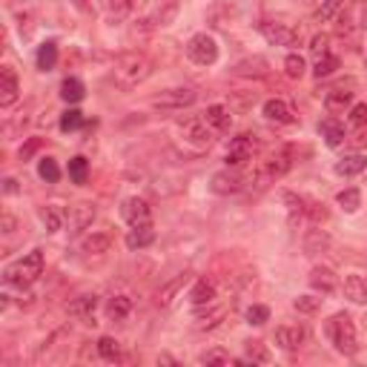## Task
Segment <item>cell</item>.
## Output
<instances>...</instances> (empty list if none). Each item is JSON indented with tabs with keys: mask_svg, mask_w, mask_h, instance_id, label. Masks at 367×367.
Listing matches in <instances>:
<instances>
[{
	"mask_svg": "<svg viewBox=\"0 0 367 367\" xmlns=\"http://www.w3.org/2000/svg\"><path fill=\"white\" fill-rule=\"evenodd\" d=\"M97 356H101L104 361H120L124 359V353H120V341H115L112 336L97 338Z\"/></svg>",
	"mask_w": 367,
	"mask_h": 367,
	"instance_id": "31",
	"label": "cell"
},
{
	"mask_svg": "<svg viewBox=\"0 0 367 367\" xmlns=\"http://www.w3.org/2000/svg\"><path fill=\"white\" fill-rule=\"evenodd\" d=\"M307 281L315 292H322V296H330V292H336V287H338V279H336V273L330 270V267H313Z\"/></svg>",
	"mask_w": 367,
	"mask_h": 367,
	"instance_id": "13",
	"label": "cell"
},
{
	"mask_svg": "<svg viewBox=\"0 0 367 367\" xmlns=\"http://www.w3.org/2000/svg\"><path fill=\"white\" fill-rule=\"evenodd\" d=\"M325 333L327 338L333 341V348L341 353V356H356L359 353V338H356V325L348 313H336L327 319L325 325Z\"/></svg>",
	"mask_w": 367,
	"mask_h": 367,
	"instance_id": "2",
	"label": "cell"
},
{
	"mask_svg": "<svg viewBox=\"0 0 367 367\" xmlns=\"http://www.w3.org/2000/svg\"><path fill=\"white\" fill-rule=\"evenodd\" d=\"M115 75L124 86H138L143 84L146 78L153 75V63L146 55H138V52H127L115 61Z\"/></svg>",
	"mask_w": 367,
	"mask_h": 367,
	"instance_id": "3",
	"label": "cell"
},
{
	"mask_svg": "<svg viewBox=\"0 0 367 367\" xmlns=\"http://www.w3.org/2000/svg\"><path fill=\"white\" fill-rule=\"evenodd\" d=\"M187 58L192 63H198V66H212L218 61V43H215V38L207 35V32L192 35L189 43H187Z\"/></svg>",
	"mask_w": 367,
	"mask_h": 367,
	"instance_id": "4",
	"label": "cell"
},
{
	"mask_svg": "<svg viewBox=\"0 0 367 367\" xmlns=\"http://www.w3.org/2000/svg\"><path fill=\"white\" fill-rule=\"evenodd\" d=\"M261 35L273 46H299V29H292L290 23H281V20H264Z\"/></svg>",
	"mask_w": 367,
	"mask_h": 367,
	"instance_id": "5",
	"label": "cell"
},
{
	"mask_svg": "<svg viewBox=\"0 0 367 367\" xmlns=\"http://www.w3.org/2000/svg\"><path fill=\"white\" fill-rule=\"evenodd\" d=\"M341 6H345V0H322L319 9H315V20H333Z\"/></svg>",
	"mask_w": 367,
	"mask_h": 367,
	"instance_id": "42",
	"label": "cell"
},
{
	"mask_svg": "<svg viewBox=\"0 0 367 367\" xmlns=\"http://www.w3.org/2000/svg\"><path fill=\"white\" fill-rule=\"evenodd\" d=\"M109 247H112V235L109 233H92V235H86L81 241V250L86 256H104V253H109Z\"/></svg>",
	"mask_w": 367,
	"mask_h": 367,
	"instance_id": "24",
	"label": "cell"
},
{
	"mask_svg": "<svg viewBox=\"0 0 367 367\" xmlns=\"http://www.w3.org/2000/svg\"><path fill=\"white\" fill-rule=\"evenodd\" d=\"M356 143H359V146H367V132H361V135L356 138Z\"/></svg>",
	"mask_w": 367,
	"mask_h": 367,
	"instance_id": "53",
	"label": "cell"
},
{
	"mask_svg": "<svg viewBox=\"0 0 367 367\" xmlns=\"http://www.w3.org/2000/svg\"><path fill=\"white\" fill-rule=\"evenodd\" d=\"M281 198H284V204H287V210H290V221H292V224L302 221V218H304V198H302V195L284 192Z\"/></svg>",
	"mask_w": 367,
	"mask_h": 367,
	"instance_id": "37",
	"label": "cell"
},
{
	"mask_svg": "<svg viewBox=\"0 0 367 367\" xmlns=\"http://www.w3.org/2000/svg\"><path fill=\"white\" fill-rule=\"evenodd\" d=\"M327 43H330L327 35H315V38L310 40V52H313V55H325V52H327Z\"/></svg>",
	"mask_w": 367,
	"mask_h": 367,
	"instance_id": "49",
	"label": "cell"
},
{
	"mask_svg": "<svg viewBox=\"0 0 367 367\" xmlns=\"http://www.w3.org/2000/svg\"><path fill=\"white\" fill-rule=\"evenodd\" d=\"M78 3H81V0H78Z\"/></svg>",
	"mask_w": 367,
	"mask_h": 367,
	"instance_id": "54",
	"label": "cell"
},
{
	"mask_svg": "<svg viewBox=\"0 0 367 367\" xmlns=\"http://www.w3.org/2000/svg\"><path fill=\"white\" fill-rule=\"evenodd\" d=\"M178 130H181V138L187 143H192L195 150H207V146L212 143V132H210L212 127L207 124L204 118H187Z\"/></svg>",
	"mask_w": 367,
	"mask_h": 367,
	"instance_id": "6",
	"label": "cell"
},
{
	"mask_svg": "<svg viewBox=\"0 0 367 367\" xmlns=\"http://www.w3.org/2000/svg\"><path fill=\"white\" fill-rule=\"evenodd\" d=\"M336 201H338V207L345 210V212H356L361 207V192L356 187H348V189H341L336 195Z\"/></svg>",
	"mask_w": 367,
	"mask_h": 367,
	"instance_id": "35",
	"label": "cell"
},
{
	"mask_svg": "<svg viewBox=\"0 0 367 367\" xmlns=\"http://www.w3.org/2000/svg\"><path fill=\"white\" fill-rule=\"evenodd\" d=\"M84 127V112L81 109H66L61 115V130L63 132H72V130H81Z\"/></svg>",
	"mask_w": 367,
	"mask_h": 367,
	"instance_id": "43",
	"label": "cell"
},
{
	"mask_svg": "<svg viewBox=\"0 0 367 367\" xmlns=\"http://www.w3.org/2000/svg\"><path fill=\"white\" fill-rule=\"evenodd\" d=\"M143 3H146V0H109V12L118 15V17H124V15L135 12V9H141Z\"/></svg>",
	"mask_w": 367,
	"mask_h": 367,
	"instance_id": "44",
	"label": "cell"
},
{
	"mask_svg": "<svg viewBox=\"0 0 367 367\" xmlns=\"http://www.w3.org/2000/svg\"><path fill=\"white\" fill-rule=\"evenodd\" d=\"M204 120H207V124H210L215 132H227V130H230V124H233V115H230V109H227V107L212 104V107H207Z\"/></svg>",
	"mask_w": 367,
	"mask_h": 367,
	"instance_id": "25",
	"label": "cell"
},
{
	"mask_svg": "<svg viewBox=\"0 0 367 367\" xmlns=\"http://www.w3.org/2000/svg\"><path fill=\"white\" fill-rule=\"evenodd\" d=\"M336 69H338V58L330 55V52H325V55H319V61H315L313 75H315V78H327V75H333Z\"/></svg>",
	"mask_w": 367,
	"mask_h": 367,
	"instance_id": "38",
	"label": "cell"
},
{
	"mask_svg": "<svg viewBox=\"0 0 367 367\" xmlns=\"http://www.w3.org/2000/svg\"><path fill=\"white\" fill-rule=\"evenodd\" d=\"M107 313H109V319L124 322L127 315L132 313V299H127V296H112V299L107 302Z\"/></svg>",
	"mask_w": 367,
	"mask_h": 367,
	"instance_id": "29",
	"label": "cell"
},
{
	"mask_svg": "<svg viewBox=\"0 0 367 367\" xmlns=\"http://www.w3.org/2000/svg\"><path fill=\"white\" fill-rule=\"evenodd\" d=\"M3 189H6L9 195H12V192H17V181H15V178H6V181H3Z\"/></svg>",
	"mask_w": 367,
	"mask_h": 367,
	"instance_id": "52",
	"label": "cell"
},
{
	"mask_svg": "<svg viewBox=\"0 0 367 367\" xmlns=\"http://www.w3.org/2000/svg\"><path fill=\"white\" fill-rule=\"evenodd\" d=\"M253 150H256L253 135H238V138H233L230 146H227V166H244V164L253 158Z\"/></svg>",
	"mask_w": 367,
	"mask_h": 367,
	"instance_id": "9",
	"label": "cell"
},
{
	"mask_svg": "<svg viewBox=\"0 0 367 367\" xmlns=\"http://www.w3.org/2000/svg\"><path fill=\"white\" fill-rule=\"evenodd\" d=\"M341 290H345V299H350L353 304H367V279L364 276H359V273L345 276Z\"/></svg>",
	"mask_w": 367,
	"mask_h": 367,
	"instance_id": "18",
	"label": "cell"
},
{
	"mask_svg": "<svg viewBox=\"0 0 367 367\" xmlns=\"http://www.w3.org/2000/svg\"><path fill=\"white\" fill-rule=\"evenodd\" d=\"M261 109H264V118L273 120V124H296V112H292V107L287 101H281V97L267 101Z\"/></svg>",
	"mask_w": 367,
	"mask_h": 367,
	"instance_id": "14",
	"label": "cell"
},
{
	"mask_svg": "<svg viewBox=\"0 0 367 367\" xmlns=\"http://www.w3.org/2000/svg\"><path fill=\"white\" fill-rule=\"evenodd\" d=\"M364 169H367V158L361 153H353V155H345L341 161H336V175H341V178L361 175Z\"/></svg>",
	"mask_w": 367,
	"mask_h": 367,
	"instance_id": "21",
	"label": "cell"
},
{
	"mask_svg": "<svg viewBox=\"0 0 367 367\" xmlns=\"http://www.w3.org/2000/svg\"><path fill=\"white\" fill-rule=\"evenodd\" d=\"M319 132H322V138H325L327 146H341V143H345V138H348L345 124H341V120H336V118L322 120V124H319Z\"/></svg>",
	"mask_w": 367,
	"mask_h": 367,
	"instance_id": "23",
	"label": "cell"
},
{
	"mask_svg": "<svg viewBox=\"0 0 367 367\" xmlns=\"http://www.w3.org/2000/svg\"><path fill=\"white\" fill-rule=\"evenodd\" d=\"M224 307H215V302L212 304H207V313H198V315H195V327H198V330H210V327H215L218 322H221L224 319Z\"/></svg>",
	"mask_w": 367,
	"mask_h": 367,
	"instance_id": "28",
	"label": "cell"
},
{
	"mask_svg": "<svg viewBox=\"0 0 367 367\" xmlns=\"http://www.w3.org/2000/svg\"><path fill=\"white\" fill-rule=\"evenodd\" d=\"M235 75H244V78H264L267 75V61L264 58H250V61H241L235 66Z\"/></svg>",
	"mask_w": 367,
	"mask_h": 367,
	"instance_id": "32",
	"label": "cell"
},
{
	"mask_svg": "<svg viewBox=\"0 0 367 367\" xmlns=\"http://www.w3.org/2000/svg\"><path fill=\"white\" fill-rule=\"evenodd\" d=\"M350 124L353 127H367V104H353L350 107Z\"/></svg>",
	"mask_w": 367,
	"mask_h": 367,
	"instance_id": "48",
	"label": "cell"
},
{
	"mask_svg": "<svg viewBox=\"0 0 367 367\" xmlns=\"http://www.w3.org/2000/svg\"><path fill=\"white\" fill-rule=\"evenodd\" d=\"M35 61H38V69H43V72L55 69V63H58V43H55V40H46V43H40V49H38Z\"/></svg>",
	"mask_w": 367,
	"mask_h": 367,
	"instance_id": "27",
	"label": "cell"
},
{
	"mask_svg": "<svg viewBox=\"0 0 367 367\" xmlns=\"http://www.w3.org/2000/svg\"><path fill=\"white\" fill-rule=\"evenodd\" d=\"M40 221H43V227H46V233H61L63 230V212H61V207H43L40 210Z\"/></svg>",
	"mask_w": 367,
	"mask_h": 367,
	"instance_id": "33",
	"label": "cell"
},
{
	"mask_svg": "<svg viewBox=\"0 0 367 367\" xmlns=\"http://www.w3.org/2000/svg\"><path fill=\"white\" fill-rule=\"evenodd\" d=\"M267 361H270V353H267L261 341H247V353H244V359H238V364H267Z\"/></svg>",
	"mask_w": 367,
	"mask_h": 367,
	"instance_id": "34",
	"label": "cell"
},
{
	"mask_svg": "<svg viewBox=\"0 0 367 367\" xmlns=\"http://www.w3.org/2000/svg\"><path fill=\"white\" fill-rule=\"evenodd\" d=\"M212 192H218V195H235V192H241L244 189V178L238 175V173H230V169H221V173H215L212 175Z\"/></svg>",
	"mask_w": 367,
	"mask_h": 367,
	"instance_id": "15",
	"label": "cell"
},
{
	"mask_svg": "<svg viewBox=\"0 0 367 367\" xmlns=\"http://www.w3.org/2000/svg\"><path fill=\"white\" fill-rule=\"evenodd\" d=\"M97 310V296L95 292H86V296H78L75 302H69V315H75V319H84L92 325V315Z\"/></svg>",
	"mask_w": 367,
	"mask_h": 367,
	"instance_id": "20",
	"label": "cell"
},
{
	"mask_svg": "<svg viewBox=\"0 0 367 367\" xmlns=\"http://www.w3.org/2000/svg\"><path fill=\"white\" fill-rule=\"evenodd\" d=\"M292 307H296L299 313H304V315H313V313H319L322 299H315V296H299L296 302H292Z\"/></svg>",
	"mask_w": 367,
	"mask_h": 367,
	"instance_id": "47",
	"label": "cell"
},
{
	"mask_svg": "<svg viewBox=\"0 0 367 367\" xmlns=\"http://www.w3.org/2000/svg\"><path fill=\"white\" fill-rule=\"evenodd\" d=\"M69 178L75 181V184H86V178H89V161L84 155L69 161Z\"/></svg>",
	"mask_w": 367,
	"mask_h": 367,
	"instance_id": "39",
	"label": "cell"
},
{
	"mask_svg": "<svg viewBox=\"0 0 367 367\" xmlns=\"http://www.w3.org/2000/svg\"><path fill=\"white\" fill-rule=\"evenodd\" d=\"M330 244H333V238H330V233H327V230L313 227V230H307V233H304V253H307V256L327 253V250H330Z\"/></svg>",
	"mask_w": 367,
	"mask_h": 367,
	"instance_id": "17",
	"label": "cell"
},
{
	"mask_svg": "<svg viewBox=\"0 0 367 367\" xmlns=\"http://www.w3.org/2000/svg\"><path fill=\"white\" fill-rule=\"evenodd\" d=\"M304 215L310 218V221H315V224H322V221H327V207L322 204V201H310V198H304Z\"/></svg>",
	"mask_w": 367,
	"mask_h": 367,
	"instance_id": "41",
	"label": "cell"
},
{
	"mask_svg": "<svg viewBox=\"0 0 367 367\" xmlns=\"http://www.w3.org/2000/svg\"><path fill=\"white\" fill-rule=\"evenodd\" d=\"M38 146H40V141H38V138H32V141H29V143H26V146H23V150H20V158H29V155H32V153L38 150Z\"/></svg>",
	"mask_w": 367,
	"mask_h": 367,
	"instance_id": "51",
	"label": "cell"
},
{
	"mask_svg": "<svg viewBox=\"0 0 367 367\" xmlns=\"http://www.w3.org/2000/svg\"><path fill=\"white\" fill-rule=\"evenodd\" d=\"M20 97V84H17V75L12 66H3L0 69V107L9 109L12 104H17Z\"/></svg>",
	"mask_w": 367,
	"mask_h": 367,
	"instance_id": "12",
	"label": "cell"
},
{
	"mask_svg": "<svg viewBox=\"0 0 367 367\" xmlns=\"http://www.w3.org/2000/svg\"><path fill=\"white\" fill-rule=\"evenodd\" d=\"M38 175H40L46 184H58V181H61V166H58V161H55V158H40Z\"/></svg>",
	"mask_w": 367,
	"mask_h": 367,
	"instance_id": "36",
	"label": "cell"
},
{
	"mask_svg": "<svg viewBox=\"0 0 367 367\" xmlns=\"http://www.w3.org/2000/svg\"><path fill=\"white\" fill-rule=\"evenodd\" d=\"M84 95H86V89H84V84L78 78H66L61 84V97H63L66 104H81Z\"/></svg>",
	"mask_w": 367,
	"mask_h": 367,
	"instance_id": "30",
	"label": "cell"
},
{
	"mask_svg": "<svg viewBox=\"0 0 367 367\" xmlns=\"http://www.w3.org/2000/svg\"><path fill=\"white\" fill-rule=\"evenodd\" d=\"M304 69H307V61H304L299 52H290V55H287V61H284L287 78H302V75H304Z\"/></svg>",
	"mask_w": 367,
	"mask_h": 367,
	"instance_id": "40",
	"label": "cell"
},
{
	"mask_svg": "<svg viewBox=\"0 0 367 367\" xmlns=\"http://www.w3.org/2000/svg\"><path fill=\"white\" fill-rule=\"evenodd\" d=\"M276 345L281 348V350H287V353H296L302 345H304V338H307V330L304 327H299V325H281L279 330H276Z\"/></svg>",
	"mask_w": 367,
	"mask_h": 367,
	"instance_id": "11",
	"label": "cell"
},
{
	"mask_svg": "<svg viewBox=\"0 0 367 367\" xmlns=\"http://www.w3.org/2000/svg\"><path fill=\"white\" fill-rule=\"evenodd\" d=\"M267 322H270V307H264V304L247 307V325L261 327V325H267Z\"/></svg>",
	"mask_w": 367,
	"mask_h": 367,
	"instance_id": "45",
	"label": "cell"
},
{
	"mask_svg": "<svg viewBox=\"0 0 367 367\" xmlns=\"http://www.w3.org/2000/svg\"><path fill=\"white\" fill-rule=\"evenodd\" d=\"M350 107H353V92L350 89H333V92L325 95V109L330 115H341Z\"/></svg>",
	"mask_w": 367,
	"mask_h": 367,
	"instance_id": "22",
	"label": "cell"
},
{
	"mask_svg": "<svg viewBox=\"0 0 367 367\" xmlns=\"http://www.w3.org/2000/svg\"><path fill=\"white\" fill-rule=\"evenodd\" d=\"M195 95L192 89H187V86H175V89H166V92H161L155 101H153V107L155 109H184V107H192L195 104Z\"/></svg>",
	"mask_w": 367,
	"mask_h": 367,
	"instance_id": "7",
	"label": "cell"
},
{
	"mask_svg": "<svg viewBox=\"0 0 367 367\" xmlns=\"http://www.w3.org/2000/svg\"><path fill=\"white\" fill-rule=\"evenodd\" d=\"M215 292H218V287H215L212 279H198V281L192 284V290H189V302H192L195 310H198V307H207V304L215 302Z\"/></svg>",
	"mask_w": 367,
	"mask_h": 367,
	"instance_id": "16",
	"label": "cell"
},
{
	"mask_svg": "<svg viewBox=\"0 0 367 367\" xmlns=\"http://www.w3.org/2000/svg\"><path fill=\"white\" fill-rule=\"evenodd\" d=\"M230 361H233L230 353L221 350V348H212V350H207V353L198 356V364H230Z\"/></svg>",
	"mask_w": 367,
	"mask_h": 367,
	"instance_id": "46",
	"label": "cell"
},
{
	"mask_svg": "<svg viewBox=\"0 0 367 367\" xmlns=\"http://www.w3.org/2000/svg\"><path fill=\"white\" fill-rule=\"evenodd\" d=\"M95 215H97V210H95V204H89V201H81V204H75V207H69V215H66L69 233L78 235V233L89 230L92 221H95Z\"/></svg>",
	"mask_w": 367,
	"mask_h": 367,
	"instance_id": "8",
	"label": "cell"
},
{
	"mask_svg": "<svg viewBox=\"0 0 367 367\" xmlns=\"http://www.w3.org/2000/svg\"><path fill=\"white\" fill-rule=\"evenodd\" d=\"M153 241H155V227H153V221L135 224V227L127 233V247H130V250H143V247H150Z\"/></svg>",
	"mask_w": 367,
	"mask_h": 367,
	"instance_id": "19",
	"label": "cell"
},
{
	"mask_svg": "<svg viewBox=\"0 0 367 367\" xmlns=\"http://www.w3.org/2000/svg\"><path fill=\"white\" fill-rule=\"evenodd\" d=\"M15 227H17V221H15V215L3 212V233H6V235H12V233H15Z\"/></svg>",
	"mask_w": 367,
	"mask_h": 367,
	"instance_id": "50",
	"label": "cell"
},
{
	"mask_svg": "<svg viewBox=\"0 0 367 367\" xmlns=\"http://www.w3.org/2000/svg\"><path fill=\"white\" fill-rule=\"evenodd\" d=\"M120 215H124V221L130 224V227H135V224H146V221H153V210H150V204H146L143 198H127L124 204H120Z\"/></svg>",
	"mask_w": 367,
	"mask_h": 367,
	"instance_id": "10",
	"label": "cell"
},
{
	"mask_svg": "<svg viewBox=\"0 0 367 367\" xmlns=\"http://www.w3.org/2000/svg\"><path fill=\"white\" fill-rule=\"evenodd\" d=\"M43 273V253L40 250H32L26 253L23 258L6 264V270H3V281L9 287H17V290H26L38 281V276Z\"/></svg>",
	"mask_w": 367,
	"mask_h": 367,
	"instance_id": "1",
	"label": "cell"
},
{
	"mask_svg": "<svg viewBox=\"0 0 367 367\" xmlns=\"http://www.w3.org/2000/svg\"><path fill=\"white\" fill-rule=\"evenodd\" d=\"M189 281V273H181V276H175L173 281H166L161 290H158V296H155V302L161 304V307H169L173 304V299L178 296V292L184 290V284Z\"/></svg>",
	"mask_w": 367,
	"mask_h": 367,
	"instance_id": "26",
	"label": "cell"
}]
</instances>
